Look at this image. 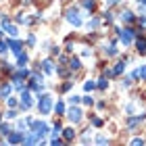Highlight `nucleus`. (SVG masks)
Instances as JSON below:
<instances>
[{"instance_id": "obj_35", "label": "nucleus", "mask_w": 146, "mask_h": 146, "mask_svg": "<svg viewBox=\"0 0 146 146\" xmlns=\"http://www.w3.org/2000/svg\"><path fill=\"white\" fill-rule=\"evenodd\" d=\"M92 125H96V127H100V125H102V119H100V117H92Z\"/></svg>"}, {"instance_id": "obj_27", "label": "nucleus", "mask_w": 146, "mask_h": 146, "mask_svg": "<svg viewBox=\"0 0 146 146\" xmlns=\"http://www.w3.org/2000/svg\"><path fill=\"white\" fill-rule=\"evenodd\" d=\"M104 52H107V56H115V54H117V48H115V44H111L109 48H104Z\"/></svg>"}, {"instance_id": "obj_6", "label": "nucleus", "mask_w": 146, "mask_h": 146, "mask_svg": "<svg viewBox=\"0 0 146 146\" xmlns=\"http://www.w3.org/2000/svg\"><path fill=\"white\" fill-rule=\"evenodd\" d=\"M67 21H69V23L73 25V27H79V25L84 23V21H82V17H79V11L75 9V6L67 11Z\"/></svg>"}, {"instance_id": "obj_2", "label": "nucleus", "mask_w": 146, "mask_h": 146, "mask_svg": "<svg viewBox=\"0 0 146 146\" xmlns=\"http://www.w3.org/2000/svg\"><path fill=\"white\" fill-rule=\"evenodd\" d=\"M117 31H119V40L123 42V46H129L134 42V38L138 36L136 29H131V27H123V29H117Z\"/></svg>"}, {"instance_id": "obj_34", "label": "nucleus", "mask_w": 146, "mask_h": 146, "mask_svg": "<svg viewBox=\"0 0 146 146\" xmlns=\"http://www.w3.org/2000/svg\"><path fill=\"white\" fill-rule=\"evenodd\" d=\"M50 144H52V146H58V144H65V140H61L58 136H54V138L50 140Z\"/></svg>"}, {"instance_id": "obj_16", "label": "nucleus", "mask_w": 146, "mask_h": 146, "mask_svg": "<svg viewBox=\"0 0 146 146\" xmlns=\"http://www.w3.org/2000/svg\"><path fill=\"white\" fill-rule=\"evenodd\" d=\"M11 92H13V86L11 84H4L2 88H0V98H4V100H6V98L11 96Z\"/></svg>"}, {"instance_id": "obj_10", "label": "nucleus", "mask_w": 146, "mask_h": 146, "mask_svg": "<svg viewBox=\"0 0 146 146\" xmlns=\"http://www.w3.org/2000/svg\"><path fill=\"white\" fill-rule=\"evenodd\" d=\"M131 77H134V79H144V82H146V65H140V67L131 73Z\"/></svg>"}, {"instance_id": "obj_44", "label": "nucleus", "mask_w": 146, "mask_h": 146, "mask_svg": "<svg viewBox=\"0 0 146 146\" xmlns=\"http://www.w3.org/2000/svg\"><path fill=\"white\" fill-rule=\"evenodd\" d=\"M0 123H2V115H0Z\"/></svg>"}, {"instance_id": "obj_14", "label": "nucleus", "mask_w": 146, "mask_h": 146, "mask_svg": "<svg viewBox=\"0 0 146 146\" xmlns=\"http://www.w3.org/2000/svg\"><path fill=\"white\" fill-rule=\"evenodd\" d=\"M69 69L71 71H79V69H82V61H79L77 56H71L69 58Z\"/></svg>"}, {"instance_id": "obj_7", "label": "nucleus", "mask_w": 146, "mask_h": 146, "mask_svg": "<svg viewBox=\"0 0 146 146\" xmlns=\"http://www.w3.org/2000/svg\"><path fill=\"white\" fill-rule=\"evenodd\" d=\"M23 138H25V131L17 129V131H9V136H6V142L9 144H23Z\"/></svg>"}, {"instance_id": "obj_25", "label": "nucleus", "mask_w": 146, "mask_h": 146, "mask_svg": "<svg viewBox=\"0 0 146 146\" xmlns=\"http://www.w3.org/2000/svg\"><path fill=\"white\" fill-rule=\"evenodd\" d=\"M107 86H109V82H107V77H104V75H102V77L96 82V88H98V90H104Z\"/></svg>"}, {"instance_id": "obj_33", "label": "nucleus", "mask_w": 146, "mask_h": 146, "mask_svg": "<svg viewBox=\"0 0 146 146\" xmlns=\"http://www.w3.org/2000/svg\"><path fill=\"white\" fill-rule=\"evenodd\" d=\"M6 48H9V42H4V40H0V54H4Z\"/></svg>"}, {"instance_id": "obj_37", "label": "nucleus", "mask_w": 146, "mask_h": 146, "mask_svg": "<svg viewBox=\"0 0 146 146\" xmlns=\"http://www.w3.org/2000/svg\"><path fill=\"white\" fill-rule=\"evenodd\" d=\"M6 119H17V111H15V109H11L9 113H6Z\"/></svg>"}, {"instance_id": "obj_38", "label": "nucleus", "mask_w": 146, "mask_h": 146, "mask_svg": "<svg viewBox=\"0 0 146 146\" xmlns=\"http://www.w3.org/2000/svg\"><path fill=\"white\" fill-rule=\"evenodd\" d=\"M6 102H9V107H17V104H19L17 98H6Z\"/></svg>"}, {"instance_id": "obj_30", "label": "nucleus", "mask_w": 146, "mask_h": 146, "mask_svg": "<svg viewBox=\"0 0 146 146\" xmlns=\"http://www.w3.org/2000/svg\"><path fill=\"white\" fill-rule=\"evenodd\" d=\"M82 102L88 104V107H92V104H94V98H92V96H82Z\"/></svg>"}, {"instance_id": "obj_3", "label": "nucleus", "mask_w": 146, "mask_h": 146, "mask_svg": "<svg viewBox=\"0 0 146 146\" xmlns=\"http://www.w3.org/2000/svg\"><path fill=\"white\" fill-rule=\"evenodd\" d=\"M29 127H31V131H34L36 136H40V138H44L46 134H48V125H46L44 121H38V119H36V121H31Z\"/></svg>"}, {"instance_id": "obj_21", "label": "nucleus", "mask_w": 146, "mask_h": 146, "mask_svg": "<svg viewBox=\"0 0 146 146\" xmlns=\"http://www.w3.org/2000/svg\"><path fill=\"white\" fill-rule=\"evenodd\" d=\"M54 113H56V115H65V102H63V100H56V104H54Z\"/></svg>"}, {"instance_id": "obj_41", "label": "nucleus", "mask_w": 146, "mask_h": 146, "mask_svg": "<svg viewBox=\"0 0 146 146\" xmlns=\"http://www.w3.org/2000/svg\"><path fill=\"white\" fill-rule=\"evenodd\" d=\"M82 142H84V144H88V142H90V134H84V138H82Z\"/></svg>"}, {"instance_id": "obj_26", "label": "nucleus", "mask_w": 146, "mask_h": 146, "mask_svg": "<svg viewBox=\"0 0 146 146\" xmlns=\"http://www.w3.org/2000/svg\"><path fill=\"white\" fill-rule=\"evenodd\" d=\"M94 88H96V82H92V79H88V82L84 84V90H86V92H92Z\"/></svg>"}, {"instance_id": "obj_39", "label": "nucleus", "mask_w": 146, "mask_h": 146, "mask_svg": "<svg viewBox=\"0 0 146 146\" xmlns=\"http://www.w3.org/2000/svg\"><path fill=\"white\" fill-rule=\"evenodd\" d=\"M96 142H98V144H109V138H104V136H98V138H96Z\"/></svg>"}, {"instance_id": "obj_17", "label": "nucleus", "mask_w": 146, "mask_h": 146, "mask_svg": "<svg viewBox=\"0 0 146 146\" xmlns=\"http://www.w3.org/2000/svg\"><path fill=\"white\" fill-rule=\"evenodd\" d=\"M111 71H113V75H121V73L125 71V58H123V61H119V63H117Z\"/></svg>"}, {"instance_id": "obj_22", "label": "nucleus", "mask_w": 146, "mask_h": 146, "mask_svg": "<svg viewBox=\"0 0 146 146\" xmlns=\"http://www.w3.org/2000/svg\"><path fill=\"white\" fill-rule=\"evenodd\" d=\"M82 6L86 11H94V6H96V0H82Z\"/></svg>"}, {"instance_id": "obj_18", "label": "nucleus", "mask_w": 146, "mask_h": 146, "mask_svg": "<svg viewBox=\"0 0 146 146\" xmlns=\"http://www.w3.org/2000/svg\"><path fill=\"white\" fill-rule=\"evenodd\" d=\"M27 54H25V52H17V65L19 67H25V65H27Z\"/></svg>"}, {"instance_id": "obj_43", "label": "nucleus", "mask_w": 146, "mask_h": 146, "mask_svg": "<svg viewBox=\"0 0 146 146\" xmlns=\"http://www.w3.org/2000/svg\"><path fill=\"white\" fill-rule=\"evenodd\" d=\"M138 4H140V6H146V0H138Z\"/></svg>"}, {"instance_id": "obj_42", "label": "nucleus", "mask_w": 146, "mask_h": 146, "mask_svg": "<svg viewBox=\"0 0 146 146\" xmlns=\"http://www.w3.org/2000/svg\"><path fill=\"white\" fill-rule=\"evenodd\" d=\"M119 0H107V6H113V4H117Z\"/></svg>"}, {"instance_id": "obj_28", "label": "nucleus", "mask_w": 146, "mask_h": 146, "mask_svg": "<svg viewBox=\"0 0 146 146\" xmlns=\"http://www.w3.org/2000/svg\"><path fill=\"white\" fill-rule=\"evenodd\" d=\"M61 131H63V127H61V123H54V127H52V138H54V136H58V134H61Z\"/></svg>"}, {"instance_id": "obj_20", "label": "nucleus", "mask_w": 146, "mask_h": 146, "mask_svg": "<svg viewBox=\"0 0 146 146\" xmlns=\"http://www.w3.org/2000/svg\"><path fill=\"white\" fill-rule=\"evenodd\" d=\"M136 48H138V52H140V54H144V52H146V40H144V38L136 40Z\"/></svg>"}, {"instance_id": "obj_40", "label": "nucleus", "mask_w": 146, "mask_h": 146, "mask_svg": "<svg viewBox=\"0 0 146 146\" xmlns=\"http://www.w3.org/2000/svg\"><path fill=\"white\" fill-rule=\"evenodd\" d=\"M131 144L138 146V144H144V140H142V138H134V140H131Z\"/></svg>"}, {"instance_id": "obj_4", "label": "nucleus", "mask_w": 146, "mask_h": 146, "mask_svg": "<svg viewBox=\"0 0 146 146\" xmlns=\"http://www.w3.org/2000/svg\"><path fill=\"white\" fill-rule=\"evenodd\" d=\"M19 98H21V100H19V107H21L23 111H27L31 104H34V100H31V92H29L27 88L21 90V96H19Z\"/></svg>"}, {"instance_id": "obj_9", "label": "nucleus", "mask_w": 146, "mask_h": 146, "mask_svg": "<svg viewBox=\"0 0 146 146\" xmlns=\"http://www.w3.org/2000/svg\"><path fill=\"white\" fill-rule=\"evenodd\" d=\"M63 140H65V144H69V142H73L75 140V131H73V127H65L63 131Z\"/></svg>"}, {"instance_id": "obj_31", "label": "nucleus", "mask_w": 146, "mask_h": 146, "mask_svg": "<svg viewBox=\"0 0 146 146\" xmlns=\"http://www.w3.org/2000/svg\"><path fill=\"white\" fill-rule=\"evenodd\" d=\"M102 21H107V23H111V21H113V13H109V11H104V15H102Z\"/></svg>"}, {"instance_id": "obj_15", "label": "nucleus", "mask_w": 146, "mask_h": 146, "mask_svg": "<svg viewBox=\"0 0 146 146\" xmlns=\"http://www.w3.org/2000/svg\"><path fill=\"white\" fill-rule=\"evenodd\" d=\"M121 21H123V23H134V21H136L134 13H131V11H123V13H121Z\"/></svg>"}, {"instance_id": "obj_23", "label": "nucleus", "mask_w": 146, "mask_h": 146, "mask_svg": "<svg viewBox=\"0 0 146 146\" xmlns=\"http://www.w3.org/2000/svg\"><path fill=\"white\" fill-rule=\"evenodd\" d=\"M142 119H144V115H138V117H129V119H127V125H129V127H134V125H136V123H140Z\"/></svg>"}, {"instance_id": "obj_12", "label": "nucleus", "mask_w": 146, "mask_h": 146, "mask_svg": "<svg viewBox=\"0 0 146 146\" xmlns=\"http://www.w3.org/2000/svg\"><path fill=\"white\" fill-rule=\"evenodd\" d=\"M42 71L46 73V75H52V73H54V67H52V61H50V58L42 61Z\"/></svg>"}, {"instance_id": "obj_1", "label": "nucleus", "mask_w": 146, "mask_h": 146, "mask_svg": "<svg viewBox=\"0 0 146 146\" xmlns=\"http://www.w3.org/2000/svg\"><path fill=\"white\" fill-rule=\"evenodd\" d=\"M52 109H54L52 96L50 94H38V111H40V115H48Z\"/></svg>"}, {"instance_id": "obj_8", "label": "nucleus", "mask_w": 146, "mask_h": 146, "mask_svg": "<svg viewBox=\"0 0 146 146\" xmlns=\"http://www.w3.org/2000/svg\"><path fill=\"white\" fill-rule=\"evenodd\" d=\"M29 75H31V71L27 67H19V71L13 73V79H27Z\"/></svg>"}, {"instance_id": "obj_11", "label": "nucleus", "mask_w": 146, "mask_h": 146, "mask_svg": "<svg viewBox=\"0 0 146 146\" xmlns=\"http://www.w3.org/2000/svg\"><path fill=\"white\" fill-rule=\"evenodd\" d=\"M2 29L9 34L11 38H17L19 36V29H17V25H11V23H6V25H2Z\"/></svg>"}, {"instance_id": "obj_13", "label": "nucleus", "mask_w": 146, "mask_h": 146, "mask_svg": "<svg viewBox=\"0 0 146 146\" xmlns=\"http://www.w3.org/2000/svg\"><path fill=\"white\" fill-rule=\"evenodd\" d=\"M6 42H9V48H11L13 52H15V54H17V52H21V48H23V44L19 42V40H6Z\"/></svg>"}, {"instance_id": "obj_5", "label": "nucleus", "mask_w": 146, "mask_h": 146, "mask_svg": "<svg viewBox=\"0 0 146 146\" xmlns=\"http://www.w3.org/2000/svg\"><path fill=\"white\" fill-rule=\"evenodd\" d=\"M67 117L71 119V123L75 125V123H79L82 121V117H84V113H82V109L77 107V104H71V109L67 111Z\"/></svg>"}, {"instance_id": "obj_24", "label": "nucleus", "mask_w": 146, "mask_h": 146, "mask_svg": "<svg viewBox=\"0 0 146 146\" xmlns=\"http://www.w3.org/2000/svg\"><path fill=\"white\" fill-rule=\"evenodd\" d=\"M9 131H11V125L9 123H0V136H9Z\"/></svg>"}, {"instance_id": "obj_29", "label": "nucleus", "mask_w": 146, "mask_h": 146, "mask_svg": "<svg viewBox=\"0 0 146 146\" xmlns=\"http://www.w3.org/2000/svg\"><path fill=\"white\" fill-rule=\"evenodd\" d=\"M98 25H100V21H98V19H92V21H88V29H98Z\"/></svg>"}, {"instance_id": "obj_19", "label": "nucleus", "mask_w": 146, "mask_h": 146, "mask_svg": "<svg viewBox=\"0 0 146 146\" xmlns=\"http://www.w3.org/2000/svg\"><path fill=\"white\" fill-rule=\"evenodd\" d=\"M27 125H31V119H19V121H17V129L25 131V129H27Z\"/></svg>"}, {"instance_id": "obj_36", "label": "nucleus", "mask_w": 146, "mask_h": 146, "mask_svg": "<svg viewBox=\"0 0 146 146\" xmlns=\"http://www.w3.org/2000/svg\"><path fill=\"white\" fill-rule=\"evenodd\" d=\"M131 82H134V77H123L121 86H125V88H127V86H131Z\"/></svg>"}, {"instance_id": "obj_32", "label": "nucleus", "mask_w": 146, "mask_h": 146, "mask_svg": "<svg viewBox=\"0 0 146 146\" xmlns=\"http://www.w3.org/2000/svg\"><path fill=\"white\" fill-rule=\"evenodd\" d=\"M79 100H82V96H69V104H79Z\"/></svg>"}]
</instances>
